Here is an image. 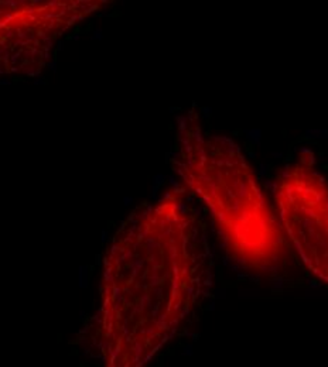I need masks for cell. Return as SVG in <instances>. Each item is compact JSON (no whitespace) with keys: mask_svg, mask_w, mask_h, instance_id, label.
I'll return each instance as SVG.
<instances>
[{"mask_svg":"<svg viewBox=\"0 0 328 367\" xmlns=\"http://www.w3.org/2000/svg\"><path fill=\"white\" fill-rule=\"evenodd\" d=\"M228 137L205 134L197 121L183 120L180 126V174L211 206L218 227L236 261L249 268H274L279 253L289 249L283 227L259 191L252 170L238 144L229 155L228 172L225 153Z\"/></svg>","mask_w":328,"mask_h":367,"instance_id":"6da1fadb","label":"cell"},{"mask_svg":"<svg viewBox=\"0 0 328 367\" xmlns=\"http://www.w3.org/2000/svg\"><path fill=\"white\" fill-rule=\"evenodd\" d=\"M113 0H0V75H36L59 37Z\"/></svg>","mask_w":328,"mask_h":367,"instance_id":"7a4b0ae2","label":"cell"},{"mask_svg":"<svg viewBox=\"0 0 328 367\" xmlns=\"http://www.w3.org/2000/svg\"><path fill=\"white\" fill-rule=\"evenodd\" d=\"M314 162V154L303 150L298 162L282 171L276 199L303 261L328 282V191L325 178L313 170Z\"/></svg>","mask_w":328,"mask_h":367,"instance_id":"3957f363","label":"cell"}]
</instances>
